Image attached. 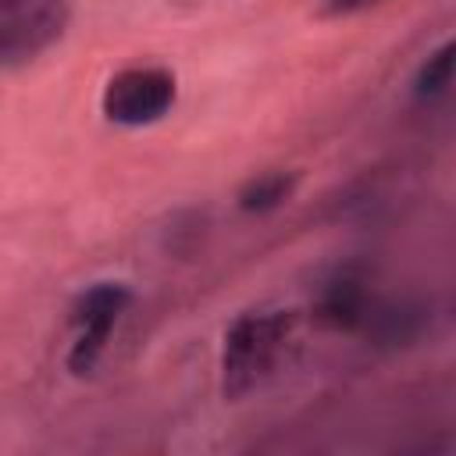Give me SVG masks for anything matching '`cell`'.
Masks as SVG:
<instances>
[{
    "label": "cell",
    "mask_w": 456,
    "mask_h": 456,
    "mask_svg": "<svg viewBox=\"0 0 456 456\" xmlns=\"http://www.w3.org/2000/svg\"><path fill=\"white\" fill-rule=\"evenodd\" d=\"M299 314L292 306H253L242 310L224 328L221 346V392L239 403L260 392L271 378L281 374L296 349Z\"/></svg>",
    "instance_id": "cell-1"
},
{
    "label": "cell",
    "mask_w": 456,
    "mask_h": 456,
    "mask_svg": "<svg viewBox=\"0 0 456 456\" xmlns=\"http://www.w3.org/2000/svg\"><path fill=\"white\" fill-rule=\"evenodd\" d=\"M132 306V289L125 281H93L82 289L68 306V324L75 331L68 349V370L86 378L107 353L110 331L118 328L121 314Z\"/></svg>",
    "instance_id": "cell-2"
},
{
    "label": "cell",
    "mask_w": 456,
    "mask_h": 456,
    "mask_svg": "<svg viewBox=\"0 0 456 456\" xmlns=\"http://www.w3.org/2000/svg\"><path fill=\"white\" fill-rule=\"evenodd\" d=\"M178 100V82L164 64H128L114 71L100 93V110L110 125L142 128L160 121Z\"/></svg>",
    "instance_id": "cell-3"
},
{
    "label": "cell",
    "mask_w": 456,
    "mask_h": 456,
    "mask_svg": "<svg viewBox=\"0 0 456 456\" xmlns=\"http://www.w3.org/2000/svg\"><path fill=\"white\" fill-rule=\"evenodd\" d=\"M68 25V0H0V68L32 64L61 43Z\"/></svg>",
    "instance_id": "cell-4"
},
{
    "label": "cell",
    "mask_w": 456,
    "mask_h": 456,
    "mask_svg": "<svg viewBox=\"0 0 456 456\" xmlns=\"http://www.w3.org/2000/svg\"><path fill=\"white\" fill-rule=\"evenodd\" d=\"M370 310H374L370 281H367L363 267H353V264L328 274L314 299L317 324H324L331 331H356V328L370 324Z\"/></svg>",
    "instance_id": "cell-5"
},
{
    "label": "cell",
    "mask_w": 456,
    "mask_h": 456,
    "mask_svg": "<svg viewBox=\"0 0 456 456\" xmlns=\"http://www.w3.org/2000/svg\"><path fill=\"white\" fill-rule=\"evenodd\" d=\"M299 185V175L296 171H285V167H267V171H256L253 178L242 182L235 203L242 214H271L278 210Z\"/></svg>",
    "instance_id": "cell-6"
},
{
    "label": "cell",
    "mask_w": 456,
    "mask_h": 456,
    "mask_svg": "<svg viewBox=\"0 0 456 456\" xmlns=\"http://www.w3.org/2000/svg\"><path fill=\"white\" fill-rule=\"evenodd\" d=\"M452 82V43H442L413 75V96L417 100H438Z\"/></svg>",
    "instance_id": "cell-7"
},
{
    "label": "cell",
    "mask_w": 456,
    "mask_h": 456,
    "mask_svg": "<svg viewBox=\"0 0 456 456\" xmlns=\"http://www.w3.org/2000/svg\"><path fill=\"white\" fill-rule=\"evenodd\" d=\"M378 4H385V0H321V18H349V14H363Z\"/></svg>",
    "instance_id": "cell-8"
}]
</instances>
